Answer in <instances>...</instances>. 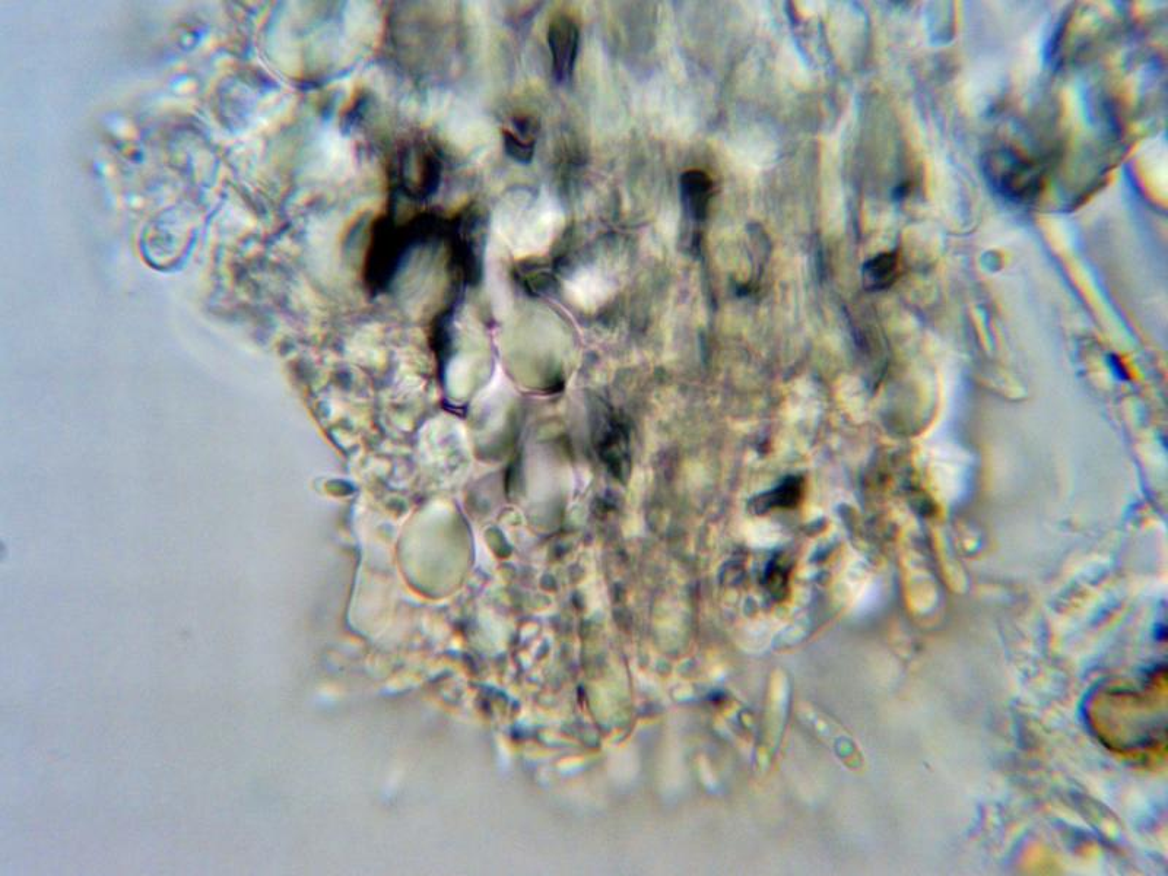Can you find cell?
<instances>
[{
  "label": "cell",
  "instance_id": "1",
  "mask_svg": "<svg viewBox=\"0 0 1168 876\" xmlns=\"http://www.w3.org/2000/svg\"><path fill=\"white\" fill-rule=\"evenodd\" d=\"M983 174L992 190L1009 202L1033 201L1040 192V170L1011 149H993L983 157Z\"/></svg>",
  "mask_w": 1168,
  "mask_h": 876
},
{
  "label": "cell",
  "instance_id": "2",
  "mask_svg": "<svg viewBox=\"0 0 1168 876\" xmlns=\"http://www.w3.org/2000/svg\"><path fill=\"white\" fill-rule=\"evenodd\" d=\"M579 27L567 15L552 19L548 30V44L551 50L552 69L555 78L566 82L571 78L579 50Z\"/></svg>",
  "mask_w": 1168,
  "mask_h": 876
},
{
  "label": "cell",
  "instance_id": "3",
  "mask_svg": "<svg viewBox=\"0 0 1168 876\" xmlns=\"http://www.w3.org/2000/svg\"><path fill=\"white\" fill-rule=\"evenodd\" d=\"M681 193L687 214L695 221H704L713 195L712 179L703 171H687L681 177Z\"/></svg>",
  "mask_w": 1168,
  "mask_h": 876
},
{
  "label": "cell",
  "instance_id": "4",
  "mask_svg": "<svg viewBox=\"0 0 1168 876\" xmlns=\"http://www.w3.org/2000/svg\"><path fill=\"white\" fill-rule=\"evenodd\" d=\"M535 120L529 116L516 117L513 128L503 130L504 151L517 163H529L535 152Z\"/></svg>",
  "mask_w": 1168,
  "mask_h": 876
},
{
  "label": "cell",
  "instance_id": "5",
  "mask_svg": "<svg viewBox=\"0 0 1168 876\" xmlns=\"http://www.w3.org/2000/svg\"><path fill=\"white\" fill-rule=\"evenodd\" d=\"M897 276L898 256L895 253H881L863 266V284L868 290H885L894 284Z\"/></svg>",
  "mask_w": 1168,
  "mask_h": 876
},
{
  "label": "cell",
  "instance_id": "6",
  "mask_svg": "<svg viewBox=\"0 0 1168 876\" xmlns=\"http://www.w3.org/2000/svg\"><path fill=\"white\" fill-rule=\"evenodd\" d=\"M802 487L801 481L796 478L787 479L785 484L777 487L776 490L770 493L760 495L755 498L754 507L757 513H764L776 507H785V509H792L801 501Z\"/></svg>",
  "mask_w": 1168,
  "mask_h": 876
}]
</instances>
